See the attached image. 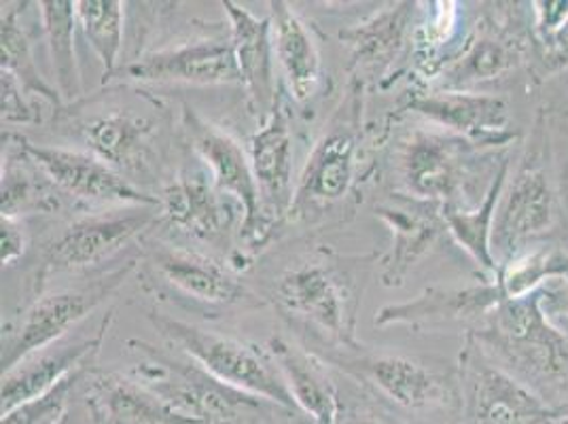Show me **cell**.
<instances>
[{
	"label": "cell",
	"mask_w": 568,
	"mask_h": 424,
	"mask_svg": "<svg viewBox=\"0 0 568 424\" xmlns=\"http://www.w3.org/2000/svg\"><path fill=\"white\" fill-rule=\"evenodd\" d=\"M541 289L500 302L477 340L537 395L568 401V337L545 314Z\"/></svg>",
	"instance_id": "6da1fadb"
},
{
	"label": "cell",
	"mask_w": 568,
	"mask_h": 424,
	"mask_svg": "<svg viewBox=\"0 0 568 424\" xmlns=\"http://www.w3.org/2000/svg\"><path fill=\"white\" fill-rule=\"evenodd\" d=\"M128 346L144 354L134 377L168 407L195 424H237L260 410V400L236 391L193 361H179L144 340Z\"/></svg>",
	"instance_id": "7a4b0ae2"
},
{
	"label": "cell",
	"mask_w": 568,
	"mask_h": 424,
	"mask_svg": "<svg viewBox=\"0 0 568 424\" xmlns=\"http://www.w3.org/2000/svg\"><path fill=\"white\" fill-rule=\"evenodd\" d=\"M151 321L172 346L219 382L257 400L276 403L284 410L297 407L272 354L267 356L251 344L176 319L153 314Z\"/></svg>",
	"instance_id": "3957f363"
},
{
	"label": "cell",
	"mask_w": 568,
	"mask_h": 424,
	"mask_svg": "<svg viewBox=\"0 0 568 424\" xmlns=\"http://www.w3.org/2000/svg\"><path fill=\"white\" fill-rule=\"evenodd\" d=\"M363 286L355 270L335 260L306 261L284 272L276 283V300L286 314L310 323L333 342L356 351V314Z\"/></svg>",
	"instance_id": "277c9868"
},
{
	"label": "cell",
	"mask_w": 568,
	"mask_h": 424,
	"mask_svg": "<svg viewBox=\"0 0 568 424\" xmlns=\"http://www.w3.org/2000/svg\"><path fill=\"white\" fill-rule=\"evenodd\" d=\"M361 85L335 113L329 130L314 144L295 185L288 219L312 223L339 209L355 189L361 142Z\"/></svg>",
	"instance_id": "5b68a950"
},
{
	"label": "cell",
	"mask_w": 568,
	"mask_h": 424,
	"mask_svg": "<svg viewBox=\"0 0 568 424\" xmlns=\"http://www.w3.org/2000/svg\"><path fill=\"white\" fill-rule=\"evenodd\" d=\"M183 130L197 158L209 168L216 189L242 206L240 236L251 249H261L278 225L265 212L248 153L236 139L190 107L183 111Z\"/></svg>",
	"instance_id": "8992f818"
},
{
	"label": "cell",
	"mask_w": 568,
	"mask_h": 424,
	"mask_svg": "<svg viewBox=\"0 0 568 424\" xmlns=\"http://www.w3.org/2000/svg\"><path fill=\"white\" fill-rule=\"evenodd\" d=\"M134 263L136 261L130 260L102 281H95L81 289L49 293L26 307L24 314L16 325L2 330V374L22 363L26 356L45 351L53 342L64 337L71 327L83 321L125 281Z\"/></svg>",
	"instance_id": "52a82bcc"
},
{
	"label": "cell",
	"mask_w": 568,
	"mask_h": 424,
	"mask_svg": "<svg viewBox=\"0 0 568 424\" xmlns=\"http://www.w3.org/2000/svg\"><path fill=\"white\" fill-rule=\"evenodd\" d=\"M460 372L467 388V424H549L562 414L505 367L493 363L474 333L467 337Z\"/></svg>",
	"instance_id": "ba28073f"
},
{
	"label": "cell",
	"mask_w": 568,
	"mask_h": 424,
	"mask_svg": "<svg viewBox=\"0 0 568 424\" xmlns=\"http://www.w3.org/2000/svg\"><path fill=\"white\" fill-rule=\"evenodd\" d=\"M481 149L450 132H414L403 142L399 162L409 195L463 206L460 195L474 185Z\"/></svg>",
	"instance_id": "9c48e42d"
},
{
	"label": "cell",
	"mask_w": 568,
	"mask_h": 424,
	"mask_svg": "<svg viewBox=\"0 0 568 424\" xmlns=\"http://www.w3.org/2000/svg\"><path fill=\"white\" fill-rule=\"evenodd\" d=\"M162 221L160 206H130L69 225L43 249V272H74L113 260L130 242Z\"/></svg>",
	"instance_id": "30bf717a"
},
{
	"label": "cell",
	"mask_w": 568,
	"mask_h": 424,
	"mask_svg": "<svg viewBox=\"0 0 568 424\" xmlns=\"http://www.w3.org/2000/svg\"><path fill=\"white\" fill-rule=\"evenodd\" d=\"M30 158L58 191L69 193L79 202L106 206H160V198L132 185L115 168L104 164L92 153L62 147H41L20 142Z\"/></svg>",
	"instance_id": "8fae6325"
},
{
	"label": "cell",
	"mask_w": 568,
	"mask_h": 424,
	"mask_svg": "<svg viewBox=\"0 0 568 424\" xmlns=\"http://www.w3.org/2000/svg\"><path fill=\"white\" fill-rule=\"evenodd\" d=\"M556 221V198L549 176L537 155L524 160L514 181L505 185L497 219L493 249L505 261L526 253L528 244L545 236ZM503 261V263H505ZM500 263V265H503Z\"/></svg>",
	"instance_id": "7c38bea8"
},
{
	"label": "cell",
	"mask_w": 568,
	"mask_h": 424,
	"mask_svg": "<svg viewBox=\"0 0 568 424\" xmlns=\"http://www.w3.org/2000/svg\"><path fill=\"white\" fill-rule=\"evenodd\" d=\"M158 198L164 223L213 246H225L237 216L244 219L242 206L221 193L204 170H183Z\"/></svg>",
	"instance_id": "4fadbf2b"
},
{
	"label": "cell",
	"mask_w": 568,
	"mask_h": 424,
	"mask_svg": "<svg viewBox=\"0 0 568 424\" xmlns=\"http://www.w3.org/2000/svg\"><path fill=\"white\" fill-rule=\"evenodd\" d=\"M403 109L442 125L446 132L477 147H500L516 139V134L509 130V104L500 95L479 94L475 90L416 92L409 95Z\"/></svg>",
	"instance_id": "5bb4252c"
},
{
	"label": "cell",
	"mask_w": 568,
	"mask_h": 424,
	"mask_svg": "<svg viewBox=\"0 0 568 424\" xmlns=\"http://www.w3.org/2000/svg\"><path fill=\"white\" fill-rule=\"evenodd\" d=\"M374 212L388 225L393 236L390 251L382 261V283L402 286L409 270H414L446 230L444 204L409 193H393Z\"/></svg>",
	"instance_id": "9a60e30c"
},
{
	"label": "cell",
	"mask_w": 568,
	"mask_h": 424,
	"mask_svg": "<svg viewBox=\"0 0 568 424\" xmlns=\"http://www.w3.org/2000/svg\"><path fill=\"white\" fill-rule=\"evenodd\" d=\"M125 74L144 83L240 85L232 41L214 37L146 53L128 64Z\"/></svg>",
	"instance_id": "2e32d148"
},
{
	"label": "cell",
	"mask_w": 568,
	"mask_h": 424,
	"mask_svg": "<svg viewBox=\"0 0 568 424\" xmlns=\"http://www.w3.org/2000/svg\"><path fill=\"white\" fill-rule=\"evenodd\" d=\"M221 7L227 13L230 41L236 58L240 85L246 92V100L253 113L267 118L278 102V88L274 79V39L270 18H257L246 7L223 0Z\"/></svg>",
	"instance_id": "e0dca14e"
},
{
	"label": "cell",
	"mask_w": 568,
	"mask_h": 424,
	"mask_svg": "<svg viewBox=\"0 0 568 424\" xmlns=\"http://www.w3.org/2000/svg\"><path fill=\"white\" fill-rule=\"evenodd\" d=\"M77 132L90 153L119 174H146L153 165L155 121L134 111L113 109L79 121Z\"/></svg>",
	"instance_id": "ac0fdd59"
},
{
	"label": "cell",
	"mask_w": 568,
	"mask_h": 424,
	"mask_svg": "<svg viewBox=\"0 0 568 424\" xmlns=\"http://www.w3.org/2000/svg\"><path fill=\"white\" fill-rule=\"evenodd\" d=\"M248 160L260 185L261 200L267 216L281 225L293 204V137L284 113L283 98L270 115L261 119L260 130L248 142Z\"/></svg>",
	"instance_id": "d6986e66"
},
{
	"label": "cell",
	"mask_w": 568,
	"mask_h": 424,
	"mask_svg": "<svg viewBox=\"0 0 568 424\" xmlns=\"http://www.w3.org/2000/svg\"><path fill=\"white\" fill-rule=\"evenodd\" d=\"M109 323H111V316L102 321L94 337L67 344L60 349L49 346L45 351L26 356L22 363H18L13 370L2 374V391H0L2 414H9L11 410L24 405L28 401L43 397L62 380L72 376L74 372L85 370L90 365V359L100 351Z\"/></svg>",
	"instance_id": "ffe728a7"
},
{
	"label": "cell",
	"mask_w": 568,
	"mask_h": 424,
	"mask_svg": "<svg viewBox=\"0 0 568 424\" xmlns=\"http://www.w3.org/2000/svg\"><path fill=\"white\" fill-rule=\"evenodd\" d=\"M158 274L179 293L209 307L246 306L253 304V293L236 274L211 255L187 249H158L153 255Z\"/></svg>",
	"instance_id": "44dd1931"
},
{
	"label": "cell",
	"mask_w": 568,
	"mask_h": 424,
	"mask_svg": "<svg viewBox=\"0 0 568 424\" xmlns=\"http://www.w3.org/2000/svg\"><path fill=\"white\" fill-rule=\"evenodd\" d=\"M521 51L520 39L509 28L484 20L463 43L458 55L442 69L439 90L474 92L481 83H493L520 67Z\"/></svg>",
	"instance_id": "7402d4cb"
},
{
	"label": "cell",
	"mask_w": 568,
	"mask_h": 424,
	"mask_svg": "<svg viewBox=\"0 0 568 424\" xmlns=\"http://www.w3.org/2000/svg\"><path fill=\"white\" fill-rule=\"evenodd\" d=\"M505 302L497 281L490 279L488 283L474 284L467 289H426L416 300L384 306L376 316L378 327L388 325H439V323H454V321H471L486 316L495 307Z\"/></svg>",
	"instance_id": "603a6c76"
},
{
	"label": "cell",
	"mask_w": 568,
	"mask_h": 424,
	"mask_svg": "<svg viewBox=\"0 0 568 424\" xmlns=\"http://www.w3.org/2000/svg\"><path fill=\"white\" fill-rule=\"evenodd\" d=\"M342 367L407 410H425L448 401L446 382L425 363L409 356L376 354L346 361Z\"/></svg>",
	"instance_id": "cb8c5ba5"
},
{
	"label": "cell",
	"mask_w": 568,
	"mask_h": 424,
	"mask_svg": "<svg viewBox=\"0 0 568 424\" xmlns=\"http://www.w3.org/2000/svg\"><path fill=\"white\" fill-rule=\"evenodd\" d=\"M85 405L94 424H195L174 414L136 377L115 372H94Z\"/></svg>",
	"instance_id": "d4e9b609"
},
{
	"label": "cell",
	"mask_w": 568,
	"mask_h": 424,
	"mask_svg": "<svg viewBox=\"0 0 568 424\" xmlns=\"http://www.w3.org/2000/svg\"><path fill=\"white\" fill-rule=\"evenodd\" d=\"M270 22L276 60L281 64L288 92L297 102L316 94L323 79L321 49L308 24L283 0L270 2Z\"/></svg>",
	"instance_id": "484cf974"
},
{
	"label": "cell",
	"mask_w": 568,
	"mask_h": 424,
	"mask_svg": "<svg viewBox=\"0 0 568 424\" xmlns=\"http://www.w3.org/2000/svg\"><path fill=\"white\" fill-rule=\"evenodd\" d=\"M418 2H393L363 24L342 30L339 39L351 48V67L386 71L402 55L407 41L414 43Z\"/></svg>",
	"instance_id": "4316f807"
},
{
	"label": "cell",
	"mask_w": 568,
	"mask_h": 424,
	"mask_svg": "<svg viewBox=\"0 0 568 424\" xmlns=\"http://www.w3.org/2000/svg\"><path fill=\"white\" fill-rule=\"evenodd\" d=\"M270 354L278 365L295 405L308 414L312 423L339 424V393L325 365L281 337L270 342Z\"/></svg>",
	"instance_id": "83f0119b"
},
{
	"label": "cell",
	"mask_w": 568,
	"mask_h": 424,
	"mask_svg": "<svg viewBox=\"0 0 568 424\" xmlns=\"http://www.w3.org/2000/svg\"><path fill=\"white\" fill-rule=\"evenodd\" d=\"M511 162L505 160L498 168L495 181L486 189L479 204L460 209V206H444V221L446 232L471 255V260L486 272L490 279H497L498 265L495 249H493V234H495V219H497L498 204L503 198V191L507 185Z\"/></svg>",
	"instance_id": "f1b7e54d"
},
{
	"label": "cell",
	"mask_w": 568,
	"mask_h": 424,
	"mask_svg": "<svg viewBox=\"0 0 568 424\" xmlns=\"http://www.w3.org/2000/svg\"><path fill=\"white\" fill-rule=\"evenodd\" d=\"M37 7L45 30V39H48L58 92L62 95V102L69 104L81 95V74H79L77 53H74V26L79 24L77 2L41 0Z\"/></svg>",
	"instance_id": "f546056e"
},
{
	"label": "cell",
	"mask_w": 568,
	"mask_h": 424,
	"mask_svg": "<svg viewBox=\"0 0 568 424\" xmlns=\"http://www.w3.org/2000/svg\"><path fill=\"white\" fill-rule=\"evenodd\" d=\"M60 191L48 176L30 162L20 149L18 155L2 160L0 211L2 216L18 219L26 212H53L60 206Z\"/></svg>",
	"instance_id": "4dcf8cb0"
},
{
	"label": "cell",
	"mask_w": 568,
	"mask_h": 424,
	"mask_svg": "<svg viewBox=\"0 0 568 424\" xmlns=\"http://www.w3.org/2000/svg\"><path fill=\"white\" fill-rule=\"evenodd\" d=\"M26 2H18L2 9L0 18V51H2V72H9L30 95H41L53 107L64 104L62 95L51 88L34 62L32 46L28 41L24 28L20 24V16L24 13Z\"/></svg>",
	"instance_id": "1f68e13d"
},
{
	"label": "cell",
	"mask_w": 568,
	"mask_h": 424,
	"mask_svg": "<svg viewBox=\"0 0 568 424\" xmlns=\"http://www.w3.org/2000/svg\"><path fill=\"white\" fill-rule=\"evenodd\" d=\"M77 22L81 26L90 48L94 49L104 81L111 79L119 67L125 28V2L119 0H79Z\"/></svg>",
	"instance_id": "d6a6232c"
},
{
	"label": "cell",
	"mask_w": 568,
	"mask_h": 424,
	"mask_svg": "<svg viewBox=\"0 0 568 424\" xmlns=\"http://www.w3.org/2000/svg\"><path fill=\"white\" fill-rule=\"evenodd\" d=\"M495 281L500 286L505 300L530 295L551 281H568V251L565 249L526 251L511 261H505Z\"/></svg>",
	"instance_id": "836d02e7"
},
{
	"label": "cell",
	"mask_w": 568,
	"mask_h": 424,
	"mask_svg": "<svg viewBox=\"0 0 568 424\" xmlns=\"http://www.w3.org/2000/svg\"><path fill=\"white\" fill-rule=\"evenodd\" d=\"M83 372V370H81ZM81 372H74L72 376L62 380L55 388H51L43 397L28 401L24 405L11 410L9 414H2L0 424H58L62 416L69 412V395H71Z\"/></svg>",
	"instance_id": "e575fe53"
},
{
	"label": "cell",
	"mask_w": 568,
	"mask_h": 424,
	"mask_svg": "<svg viewBox=\"0 0 568 424\" xmlns=\"http://www.w3.org/2000/svg\"><path fill=\"white\" fill-rule=\"evenodd\" d=\"M433 9L426 11V20L416 24L414 43L416 49L423 53V64L428 71V64L435 62V55L452 39V32L456 28L458 18V4L456 2H430ZM437 69V62H435Z\"/></svg>",
	"instance_id": "d590c367"
},
{
	"label": "cell",
	"mask_w": 568,
	"mask_h": 424,
	"mask_svg": "<svg viewBox=\"0 0 568 424\" xmlns=\"http://www.w3.org/2000/svg\"><path fill=\"white\" fill-rule=\"evenodd\" d=\"M28 92L9 74L0 71V118L2 123H39L41 115L28 100Z\"/></svg>",
	"instance_id": "8d00e7d4"
},
{
	"label": "cell",
	"mask_w": 568,
	"mask_h": 424,
	"mask_svg": "<svg viewBox=\"0 0 568 424\" xmlns=\"http://www.w3.org/2000/svg\"><path fill=\"white\" fill-rule=\"evenodd\" d=\"M26 246H28V236H26L24 225H20L18 219L2 216L0 219V260H2V265L4 267L13 265L24 255Z\"/></svg>",
	"instance_id": "74e56055"
},
{
	"label": "cell",
	"mask_w": 568,
	"mask_h": 424,
	"mask_svg": "<svg viewBox=\"0 0 568 424\" xmlns=\"http://www.w3.org/2000/svg\"><path fill=\"white\" fill-rule=\"evenodd\" d=\"M539 49L545 71L558 72L568 69V20L549 41L541 43Z\"/></svg>",
	"instance_id": "f35d334b"
},
{
	"label": "cell",
	"mask_w": 568,
	"mask_h": 424,
	"mask_svg": "<svg viewBox=\"0 0 568 424\" xmlns=\"http://www.w3.org/2000/svg\"><path fill=\"white\" fill-rule=\"evenodd\" d=\"M545 314L549 321L568 323V281H551L541 286Z\"/></svg>",
	"instance_id": "ab89813d"
},
{
	"label": "cell",
	"mask_w": 568,
	"mask_h": 424,
	"mask_svg": "<svg viewBox=\"0 0 568 424\" xmlns=\"http://www.w3.org/2000/svg\"><path fill=\"white\" fill-rule=\"evenodd\" d=\"M58 424H77V418L72 416L71 412H67V414L62 416V421H60Z\"/></svg>",
	"instance_id": "60d3db41"
},
{
	"label": "cell",
	"mask_w": 568,
	"mask_h": 424,
	"mask_svg": "<svg viewBox=\"0 0 568 424\" xmlns=\"http://www.w3.org/2000/svg\"><path fill=\"white\" fill-rule=\"evenodd\" d=\"M551 323H554V325H556L558 330L562 331V333L568 337V323H565V321H551Z\"/></svg>",
	"instance_id": "b9f144b4"
},
{
	"label": "cell",
	"mask_w": 568,
	"mask_h": 424,
	"mask_svg": "<svg viewBox=\"0 0 568 424\" xmlns=\"http://www.w3.org/2000/svg\"><path fill=\"white\" fill-rule=\"evenodd\" d=\"M348 424H382V423H376V421H353V423H348Z\"/></svg>",
	"instance_id": "7bdbcfd3"
},
{
	"label": "cell",
	"mask_w": 568,
	"mask_h": 424,
	"mask_svg": "<svg viewBox=\"0 0 568 424\" xmlns=\"http://www.w3.org/2000/svg\"><path fill=\"white\" fill-rule=\"evenodd\" d=\"M549 424H556V423H549Z\"/></svg>",
	"instance_id": "ee69618b"
}]
</instances>
